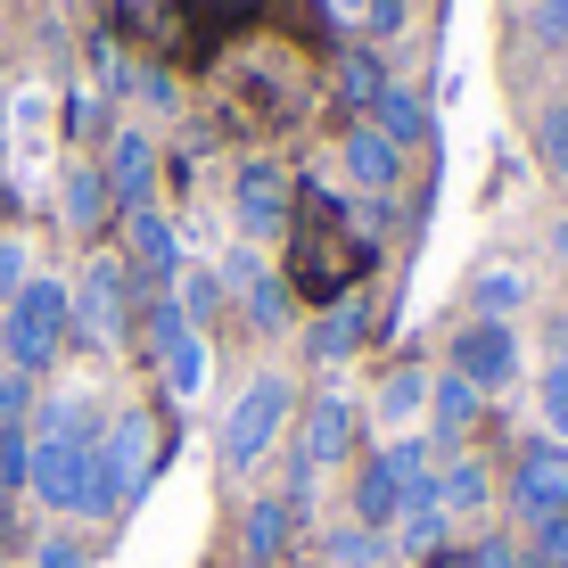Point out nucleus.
<instances>
[{
    "mask_svg": "<svg viewBox=\"0 0 568 568\" xmlns=\"http://www.w3.org/2000/svg\"><path fill=\"white\" fill-rule=\"evenodd\" d=\"M26 486L50 503V511L108 519V503H100V420H91V404H74V396L42 404V428H33Z\"/></svg>",
    "mask_w": 568,
    "mask_h": 568,
    "instance_id": "obj_1",
    "label": "nucleus"
},
{
    "mask_svg": "<svg viewBox=\"0 0 568 568\" xmlns=\"http://www.w3.org/2000/svg\"><path fill=\"white\" fill-rule=\"evenodd\" d=\"M74 338V305H67V281H26L9 297V322H0V355L17 371H50Z\"/></svg>",
    "mask_w": 568,
    "mask_h": 568,
    "instance_id": "obj_2",
    "label": "nucleus"
},
{
    "mask_svg": "<svg viewBox=\"0 0 568 568\" xmlns=\"http://www.w3.org/2000/svg\"><path fill=\"white\" fill-rule=\"evenodd\" d=\"M288 404H297V387H288L281 371H256V379L240 387V404L223 413V462H231V469L264 462L272 437H281V420H288Z\"/></svg>",
    "mask_w": 568,
    "mask_h": 568,
    "instance_id": "obj_3",
    "label": "nucleus"
},
{
    "mask_svg": "<svg viewBox=\"0 0 568 568\" xmlns=\"http://www.w3.org/2000/svg\"><path fill=\"white\" fill-rule=\"evenodd\" d=\"M156 478V420L149 413H115V428H100V503L108 519Z\"/></svg>",
    "mask_w": 568,
    "mask_h": 568,
    "instance_id": "obj_4",
    "label": "nucleus"
},
{
    "mask_svg": "<svg viewBox=\"0 0 568 568\" xmlns=\"http://www.w3.org/2000/svg\"><path fill=\"white\" fill-rule=\"evenodd\" d=\"M67 305H74V338H83V346H115L124 322H132V264L91 256L83 281L67 288Z\"/></svg>",
    "mask_w": 568,
    "mask_h": 568,
    "instance_id": "obj_5",
    "label": "nucleus"
},
{
    "mask_svg": "<svg viewBox=\"0 0 568 568\" xmlns=\"http://www.w3.org/2000/svg\"><path fill=\"white\" fill-rule=\"evenodd\" d=\"M445 371L469 379L478 396H503L519 379V322H462L454 346H445Z\"/></svg>",
    "mask_w": 568,
    "mask_h": 568,
    "instance_id": "obj_6",
    "label": "nucleus"
},
{
    "mask_svg": "<svg viewBox=\"0 0 568 568\" xmlns=\"http://www.w3.org/2000/svg\"><path fill=\"white\" fill-rule=\"evenodd\" d=\"M149 346H156V379H165V396L190 404L206 387V329L182 322V305H173V297H156L149 305Z\"/></svg>",
    "mask_w": 568,
    "mask_h": 568,
    "instance_id": "obj_7",
    "label": "nucleus"
},
{
    "mask_svg": "<svg viewBox=\"0 0 568 568\" xmlns=\"http://www.w3.org/2000/svg\"><path fill=\"white\" fill-rule=\"evenodd\" d=\"M511 503H519L527 527H536V519H568V445H560V437L519 445V462H511Z\"/></svg>",
    "mask_w": 568,
    "mask_h": 568,
    "instance_id": "obj_8",
    "label": "nucleus"
},
{
    "mask_svg": "<svg viewBox=\"0 0 568 568\" xmlns=\"http://www.w3.org/2000/svg\"><path fill=\"white\" fill-rule=\"evenodd\" d=\"M231 206H240L247 240H281V231H288V173L272 165V156H247L240 182H231Z\"/></svg>",
    "mask_w": 568,
    "mask_h": 568,
    "instance_id": "obj_9",
    "label": "nucleus"
},
{
    "mask_svg": "<svg viewBox=\"0 0 568 568\" xmlns=\"http://www.w3.org/2000/svg\"><path fill=\"white\" fill-rule=\"evenodd\" d=\"M223 281H231V297H240V313L256 329H288V281L281 272H264L256 247H231L223 256Z\"/></svg>",
    "mask_w": 568,
    "mask_h": 568,
    "instance_id": "obj_10",
    "label": "nucleus"
},
{
    "mask_svg": "<svg viewBox=\"0 0 568 568\" xmlns=\"http://www.w3.org/2000/svg\"><path fill=\"white\" fill-rule=\"evenodd\" d=\"M355 404L346 396H313V413L297 420V469H329V462H346L355 454Z\"/></svg>",
    "mask_w": 568,
    "mask_h": 568,
    "instance_id": "obj_11",
    "label": "nucleus"
},
{
    "mask_svg": "<svg viewBox=\"0 0 568 568\" xmlns=\"http://www.w3.org/2000/svg\"><path fill=\"white\" fill-rule=\"evenodd\" d=\"M124 247H132V272L141 281H182V240H173V223L156 206H141V214H124Z\"/></svg>",
    "mask_w": 568,
    "mask_h": 568,
    "instance_id": "obj_12",
    "label": "nucleus"
},
{
    "mask_svg": "<svg viewBox=\"0 0 568 568\" xmlns=\"http://www.w3.org/2000/svg\"><path fill=\"white\" fill-rule=\"evenodd\" d=\"M346 182L371 190V199H387V190L404 182V149L387 141L379 124H355V132H346Z\"/></svg>",
    "mask_w": 568,
    "mask_h": 568,
    "instance_id": "obj_13",
    "label": "nucleus"
},
{
    "mask_svg": "<svg viewBox=\"0 0 568 568\" xmlns=\"http://www.w3.org/2000/svg\"><path fill=\"white\" fill-rule=\"evenodd\" d=\"M149 182H156L149 132H115V141H108V199L124 206V214H141L149 206Z\"/></svg>",
    "mask_w": 568,
    "mask_h": 568,
    "instance_id": "obj_14",
    "label": "nucleus"
},
{
    "mask_svg": "<svg viewBox=\"0 0 568 568\" xmlns=\"http://www.w3.org/2000/svg\"><path fill=\"white\" fill-rule=\"evenodd\" d=\"M288 536H297V495H256V503H247V527H240L247 568H272L288 552Z\"/></svg>",
    "mask_w": 568,
    "mask_h": 568,
    "instance_id": "obj_15",
    "label": "nucleus"
},
{
    "mask_svg": "<svg viewBox=\"0 0 568 568\" xmlns=\"http://www.w3.org/2000/svg\"><path fill=\"white\" fill-rule=\"evenodd\" d=\"M363 329H371V305H363V297H338L322 322L305 329V355H313V363H346V355L363 346Z\"/></svg>",
    "mask_w": 568,
    "mask_h": 568,
    "instance_id": "obj_16",
    "label": "nucleus"
},
{
    "mask_svg": "<svg viewBox=\"0 0 568 568\" xmlns=\"http://www.w3.org/2000/svg\"><path fill=\"white\" fill-rule=\"evenodd\" d=\"M396 519H404V486L387 478L379 454H371L363 478H355V527H371V536H396Z\"/></svg>",
    "mask_w": 568,
    "mask_h": 568,
    "instance_id": "obj_17",
    "label": "nucleus"
},
{
    "mask_svg": "<svg viewBox=\"0 0 568 568\" xmlns=\"http://www.w3.org/2000/svg\"><path fill=\"white\" fill-rule=\"evenodd\" d=\"M478 387H469V379H454V371H445V379H428V420H437V437L445 445H462L469 437V428H478Z\"/></svg>",
    "mask_w": 568,
    "mask_h": 568,
    "instance_id": "obj_18",
    "label": "nucleus"
},
{
    "mask_svg": "<svg viewBox=\"0 0 568 568\" xmlns=\"http://www.w3.org/2000/svg\"><path fill=\"white\" fill-rule=\"evenodd\" d=\"M519 305H527V272H478L469 281V322H519Z\"/></svg>",
    "mask_w": 568,
    "mask_h": 568,
    "instance_id": "obj_19",
    "label": "nucleus"
},
{
    "mask_svg": "<svg viewBox=\"0 0 568 568\" xmlns=\"http://www.w3.org/2000/svg\"><path fill=\"white\" fill-rule=\"evenodd\" d=\"M437 503H445V519H462V511H486L495 503V478H486V462H445L437 469Z\"/></svg>",
    "mask_w": 568,
    "mask_h": 568,
    "instance_id": "obj_20",
    "label": "nucleus"
},
{
    "mask_svg": "<svg viewBox=\"0 0 568 568\" xmlns=\"http://www.w3.org/2000/svg\"><path fill=\"white\" fill-rule=\"evenodd\" d=\"M445 503L428 495V503H404V519H396V552H420V560H437L445 552Z\"/></svg>",
    "mask_w": 568,
    "mask_h": 568,
    "instance_id": "obj_21",
    "label": "nucleus"
},
{
    "mask_svg": "<svg viewBox=\"0 0 568 568\" xmlns=\"http://www.w3.org/2000/svg\"><path fill=\"white\" fill-rule=\"evenodd\" d=\"M322 560H329V568H387V560H396V544L371 536V527H329V536H322Z\"/></svg>",
    "mask_w": 568,
    "mask_h": 568,
    "instance_id": "obj_22",
    "label": "nucleus"
},
{
    "mask_svg": "<svg viewBox=\"0 0 568 568\" xmlns=\"http://www.w3.org/2000/svg\"><path fill=\"white\" fill-rule=\"evenodd\" d=\"M371 108H379V132H387V141H396V149L428 141V108L413 100V91H379V100H371Z\"/></svg>",
    "mask_w": 568,
    "mask_h": 568,
    "instance_id": "obj_23",
    "label": "nucleus"
},
{
    "mask_svg": "<svg viewBox=\"0 0 568 568\" xmlns=\"http://www.w3.org/2000/svg\"><path fill=\"white\" fill-rule=\"evenodd\" d=\"M100 214H108V173H100V165H74V173H67V223L91 231Z\"/></svg>",
    "mask_w": 568,
    "mask_h": 568,
    "instance_id": "obj_24",
    "label": "nucleus"
},
{
    "mask_svg": "<svg viewBox=\"0 0 568 568\" xmlns=\"http://www.w3.org/2000/svg\"><path fill=\"white\" fill-rule=\"evenodd\" d=\"M428 404V371L420 363H404V371H387L379 379V420H413Z\"/></svg>",
    "mask_w": 568,
    "mask_h": 568,
    "instance_id": "obj_25",
    "label": "nucleus"
},
{
    "mask_svg": "<svg viewBox=\"0 0 568 568\" xmlns=\"http://www.w3.org/2000/svg\"><path fill=\"white\" fill-rule=\"evenodd\" d=\"M536 149H544V173H552V182H568V100H552V108H544Z\"/></svg>",
    "mask_w": 568,
    "mask_h": 568,
    "instance_id": "obj_26",
    "label": "nucleus"
},
{
    "mask_svg": "<svg viewBox=\"0 0 568 568\" xmlns=\"http://www.w3.org/2000/svg\"><path fill=\"white\" fill-rule=\"evenodd\" d=\"M338 91H346V100H355V108H371V100H379V58H371V50H346V67H338Z\"/></svg>",
    "mask_w": 568,
    "mask_h": 568,
    "instance_id": "obj_27",
    "label": "nucleus"
},
{
    "mask_svg": "<svg viewBox=\"0 0 568 568\" xmlns=\"http://www.w3.org/2000/svg\"><path fill=\"white\" fill-rule=\"evenodd\" d=\"M536 396H544V428H552V437L568 445V355H560V363L536 379Z\"/></svg>",
    "mask_w": 568,
    "mask_h": 568,
    "instance_id": "obj_28",
    "label": "nucleus"
},
{
    "mask_svg": "<svg viewBox=\"0 0 568 568\" xmlns=\"http://www.w3.org/2000/svg\"><path fill=\"white\" fill-rule=\"evenodd\" d=\"M26 462H33V445H26V428H0V503L26 486Z\"/></svg>",
    "mask_w": 568,
    "mask_h": 568,
    "instance_id": "obj_29",
    "label": "nucleus"
},
{
    "mask_svg": "<svg viewBox=\"0 0 568 568\" xmlns=\"http://www.w3.org/2000/svg\"><path fill=\"white\" fill-rule=\"evenodd\" d=\"M33 413V371H0V428H17Z\"/></svg>",
    "mask_w": 568,
    "mask_h": 568,
    "instance_id": "obj_30",
    "label": "nucleus"
},
{
    "mask_svg": "<svg viewBox=\"0 0 568 568\" xmlns=\"http://www.w3.org/2000/svg\"><path fill=\"white\" fill-rule=\"evenodd\" d=\"M536 560L544 568H568V519H536Z\"/></svg>",
    "mask_w": 568,
    "mask_h": 568,
    "instance_id": "obj_31",
    "label": "nucleus"
},
{
    "mask_svg": "<svg viewBox=\"0 0 568 568\" xmlns=\"http://www.w3.org/2000/svg\"><path fill=\"white\" fill-rule=\"evenodd\" d=\"M536 42L568 50V0H536Z\"/></svg>",
    "mask_w": 568,
    "mask_h": 568,
    "instance_id": "obj_32",
    "label": "nucleus"
},
{
    "mask_svg": "<svg viewBox=\"0 0 568 568\" xmlns=\"http://www.w3.org/2000/svg\"><path fill=\"white\" fill-rule=\"evenodd\" d=\"M33 281V272H26V247H17V240H0V288H9V297H17V288H26Z\"/></svg>",
    "mask_w": 568,
    "mask_h": 568,
    "instance_id": "obj_33",
    "label": "nucleus"
},
{
    "mask_svg": "<svg viewBox=\"0 0 568 568\" xmlns=\"http://www.w3.org/2000/svg\"><path fill=\"white\" fill-rule=\"evenodd\" d=\"M33 568H91V560H83V552H74V544H67V536H50V544H42V552H33Z\"/></svg>",
    "mask_w": 568,
    "mask_h": 568,
    "instance_id": "obj_34",
    "label": "nucleus"
},
{
    "mask_svg": "<svg viewBox=\"0 0 568 568\" xmlns=\"http://www.w3.org/2000/svg\"><path fill=\"white\" fill-rule=\"evenodd\" d=\"M404 26V0H371V33H379V42H387V33H396Z\"/></svg>",
    "mask_w": 568,
    "mask_h": 568,
    "instance_id": "obj_35",
    "label": "nucleus"
},
{
    "mask_svg": "<svg viewBox=\"0 0 568 568\" xmlns=\"http://www.w3.org/2000/svg\"><path fill=\"white\" fill-rule=\"evenodd\" d=\"M552 256L568 264V214H560V223H552Z\"/></svg>",
    "mask_w": 568,
    "mask_h": 568,
    "instance_id": "obj_36",
    "label": "nucleus"
},
{
    "mask_svg": "<svg viewBox=\"0 0 568 568\" xmlns=\"http://www.w3.org/2000/svg\"><path fill=\"white\" fill-rule=\"evenodd\" d=\"M527 568H544V560H536V552H527Z\"/></svg>",
    "mask_w": 568,
    "mask_h": 568,
    "instance_id": "obj_37",
    "label": "nucleus"
}]
</instances>
